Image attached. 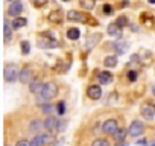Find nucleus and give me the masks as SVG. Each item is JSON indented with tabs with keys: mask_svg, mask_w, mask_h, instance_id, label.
I'll return each mask as SVG.
<instances>
[{
	"mask_svg": "<svg viewBox=\"0 0 155 146\" xmlns=\"http://www.w3.org/2000/svg\"><path fill=\"white\" fill-rule=\"evenodd\" d=\"M40 95H41L40 98H41L43 101H47V102H49L50 99H53V98L58 95V85H56L55 82H46Z\"/></svg>",
	"mask_w": 155,
	"mask_h": 146,
	"instance_id": "1",
	"label": "nucleus"
},
{
	"mask_svg": "<svg viewBox=\"0 0 155 146\" xmlns=\"http://www.w3.org/2000/svg\"><path fill=\"white\" fill-rule=\"evenodd\" d=\"M3 78L6 82H14L17 78H20V70L15 64H6L3 70Z\"/></svg>",
	"mask_w": 155,
	"mask_h": 146,
	"instance_id": "2",
	"label": "nucleus"
},
{
	"mask_svg": "<svg viewBox=\"0 0 155 146\" xmlns=\"http://www.w3.org/2000/svg\"><path fill=\"white\" fill-rule=\"evenodd\" d=\"M67 18L68 20H71V22H90L91 23V26H96L97 23H96V20H93L88 14H85V12H78V11H68L67 12Z\"/></svg>",
	"mask_w": 155,
	"mask_h": 146,
	"instance_id": "3",
	"label": "nucleus"
},
{
	"mask_svg": "<svg viewBox=\"0 0 155 146\" xmlns=\"http://www.w3.org/2000/svg\"><path fill=\"white\" fill-rule=\"evenodd\" d=\"M143 132H144V123L140 120H134L128 128V134L131 137H140Z\"/></svg>",
	"mask_w": 155,
	"mask_h": 146,
	"instance_id": "4",
	"label": "nucleus"
},
{
	"mask_svg": "<svg viewBox=\"0 0 155 146\" xmlns=\"http://www.w3.org/2000/svg\"><path fill=\"white\" fill-rule=\"evenodd\" d=\"M52 135L50 134H40V135H35L32 140H31V146H46L49 143H52Z\"/></svg>",
	"mask_w": 155,
	"mask_h": 146,
	"instance_id": "5",
	"label": "nucleus"
},
{
	"mask_svg": "<svg viewBox=\"0 0 155 146\" xmlns=\"http://www.w3.org/2000/svg\"><path fill=\"white\" fill-rule=\"evenodd\" d=\"M44 128L49 132H56V131H59V120L56 117H53V116H49L44 120Z\"/></svg>",
	"mask_w": 155,
	"mask_h": 146,
	"instance_id": "6",
	"label": "nucleus"
},
{
	"mask_svg": "<svg viewBox=\"0 0 155 146\" xmlns=\"http://www.w3.org/2000/svg\"><path fill=\"white\" fill-rule=\"evenodd\" d=\"M141 116L146 120H152L155 117V105L153 104H143L141 105Z\"/></svg>",
	"mask_w": 155,
	"mask_h": 146,
	"instance_id": "7",
	"label": "nucleus"
},
{
	"mask_svg": "<svg viewBox=\"0 0 155 146\" xmlns=\"http://www.w3.org/2000/svg\"><path fill=\"white\" fill-rule=\"evenodd\" d=\"M102 129H104L105 134H116V131L119 129V128H117V120H114V119L105 120L104 125H102Z\"/></svg>",
	"mask_w": 155,
	"mask_h": 146,
	"instance_id": "8",
	"label": "nucleus"
},
{
	"mask_svg": "<svg viewBox=\"0 0 155 146\" xmlns=\"http://www.w3.org/2000/svg\"><path fill=\"white\" fill-rule=\"evenodd\" d=\"M87 95H88V98L93 99V101L101 99V98H102V88H101V85H90L88 90H87Z\"/></svg>",
	"mask_w": 155,
	"mask_h": 146,
	"instance_id": "9",
	"label": "nucleus"
},
{
	"mask_svg": "<svg viewBox=\"0 0 155 146\" xmlns=\"http://www.w3.org/2000/svg\"><path fill=\"white\" fill-rule=\"evenodd\" d=\"M23 84H31L32 81H34V73H32V70L31 68H23L21 71H20V78H18Z\"/></svg>",
	"mask_w": 155,
	"mask_h": 146,
	"instance_id": "10",
	"label": "nucleus"
},
{
	"mask_svg": "<svg viewBox=\"0 0 155 146\" xmlns=\"http://www.w3.org/2000/svg\"><path fill=\"white\" fill-rule=\"evenodd\" d=\"M23 11V5H21V2H18V0H15V2H12L11 3V6H9V15H12V17H18L20 15V12Z\"/></svg>",
	"mask_w": 155,
	"mask_h": 146,
	"instance_id": "11",
	"label": "nucleus"
},
{
	"mask_svg": "<svg viewBox=\"0 0 155 146\" xmlns=\"http://www.w3.org/2000/svg\"><path fill=\"white\" fill-rule=\"evenodd\" d=\"M107 32L111 37H122V28L117 23H110L108 28H107Z\"/></svg>",
	"mask_w": 155,
	"mask_h": 146,
	"instance_id": "12",
	"label": "nucleus"
},
{
	"mask_svg": "<svg viewBox=\"0 0 155 146\" xmlns=\"http://www.w3.org/2000/svg\"><path fill=\"white\" fill-rule=\"evenodd\" d=\"M43 87H44V84H43L40 79H34V81L31 82V85H29V90H31V93L37 95V93H41Z\"/></svg>",
	"mask_w": 155,
	"mask_h": 146,
	"instance_id": "13",
	"label": "nucleus"
},
{
	"mask_svg": "<svg viewBox=\"0 0 155 146\" xmlns=\"http://www.w3.org/2000/svg\"><path fill=\"white\" fill-rule=\"evenodd\" d=\"M49 22L53 23V25H58L62 22V12L61 11H52L49 14Z\"/></svg>",
	"mask_w": 155,
	"mask_h": 146,
	"instance_id": "14",
	"label": "nucleus"
},
{
	"mask_svg": "<svg viewBox=\"0 0 155 146\" xmlns=\"http://www.w3.org/2000/svg\"><path fill=\"white\" fill-rule=\"evenodd\" d=\"M114 47H116V53L123 55V53L126 52V49H128V43L123 41V40H119V41L114 43Z\"/></svg>",
	"mask_w": 155,
	"mask_h": 146,
	"instance_id": "15",
	"label": "nucleus"
},
{
	"mask_svg": "<svg viewBox=\"0 0 155 146\" xmlns=\"http://www.w3.org/2000/svg\"><path fill=\"white\" fill-rule=\"evenodd\" d=\"M113 81V75L108 71H99V82L101 84H110Z\"/></svg>",
	"mask_w": 155,
	"mask_h": 146,
	"instance_id": "16",
	"label": "nucleus"
},
{
	"mask_svg": "<svg viewBox=\"0 0 155 146\" xmlns=\"http://www.w3.org/2000/svg\"><path fill=\"white\" fill-rule=\"evenodd\" d=\"M126 134H128V131H125L123 128H119V129L116 131V134H113V137H114V140H116L117 143H122V141L125 140Z\"/></svg>",
	"mask_w": 155,
	"mask_h": 146,
	"instance_id": "17",
	"label": "nucleus"
},
{
	"mask_svg": "<svg viewBox=\"0 0 155 146\" xmlns=\"http://www.w3.org/2000/svg\"><path fill=\"white\" fill-rule=\"evenodd\" d=\"M79 5L85 9V11H91L96 5V0H79Z\"/></svg>",
	"mask_w": 155,
	"mask_h": 146,
	"instance_id": "18",
	"label": "nucleus"
},
{
	"mask_svg": "<svg viewBox=\"0 0 155 146\" xmlns=\"http://www.w3.org/2000/svg\"><path fill=\"white\" fill-rule=\"evenodd\" d=\"M67 37H68V40H78V38L81 37V32H79V29H78V28H70L67 31Z\"/></svg>",
	"mask_w": 155,
	"mask_h": 146,
	"instance_id": "19",
	"label": "nucleus"
},
{
	"mask_svg": "<svg viewBox=\"0 0 155 146\" xmlns=\"http://www.w3.org/2000/svg\"><path fill=\"white\" fill-rule=\"evenodd\" d=\"M3 35H5V43H8L12 38V29L8 25V22H5V25H3Z\"/></svg>",
	"mask_w": 155,
	"mask_h": 146,
	"instance_id": "20",
	"label": "nucleus"
},
{
	"mask_svg": "<svg viewBox=\"0 0 155 146\" xmlns=\"http://www.w3.org/2000/svg\"><path fill=\"white\" fill-rule=\"evenodd\" d=\"M26 18H23V17H17L14 22H12V28L14 29H20V28H23V26H26Z\"/></svg>",
	"mask_w": 155,
	"mask_h": 146,
	"instance_id": "21",
	"label": "nucleus"
},
{
	"mask_svg": "<svg viewBox=\"0 0 155 146\" xmlns=\"http://www.w3.org/2000/svg\"><path fill=\"white\" fill-rule=\"evenodd\" d=\"M104 64H105V67L113 68V67H116V65H117V58H116V56H107V58H105V61H104Z\"/></svg>",
	"mask_w": 155,
	"mask_h": 146,
	"instance_id": "22",
	"label": "nucleus"
},
{
	"mask_svg": "<svg viewBox=\"0 0 155 146\" xmlns=\"http://www.w3.org/2000/svg\"><path fill=\"white\" fill-rule=\"evenodd\" d=\"M43 126H44V123H41L40 120H32L31 122V129L32 131H40Z\"/></svg>",
	"mask_w": 155,
	"mask_h": 146,
	"instance_id": "23",
	"label": "nucleus"
},
{
	"mask_svg": "<svg viewBox=\"0 0 155 146\" xmlns=\"http://www.w3.org/2000/svg\"><path fill=\"white\" fill-rule=\"evenodd\" d=\"M91 146H110V141L105 140V138H96V140L91 143Z\"/></svg>",
	"mask_w": 155,
	"mask_h": 146,
	"instance_id": "24",
	"label": "nucleus"
},
{
	"mask_svg": "<svg viewBox=\"0 0 155 146\" xmlns=\"http://www.w3.org/2000/svg\"><path fill=\"white\" fill-rule=\"evenodd\" d=\"M29 50H31V44H29V41H23V43H21V52H23L25 55H28Z\"/></svg>",
	"mask_w": 155,
	"mask_h": 146,
	"instance_id": "25",
	"label": "nucleus"
},
{
	"mask_svg": "<svg viewBox=\"0 0 155 146\" xmlns=\"http://www.w3.org/2000/svg\"><path fill=\"white\" fill-rule=\"evenodd\" d=\"M32 3H34V6L41 8V6H44V5L47 3V0H32Z\"/></svg>",
	"mask_w": 155,
	"mask_h": 146,
	"instance_id": "26",
	"label": "nucleus"
},
{
	"mask_svg": "<svg viewBox=\"0 0 155 146\" xmlns=\"http://www.w3.org/2000/svg\"><path fill=\"white\" fill-rule=\"evenodd\" d=\"M104 14H107V15H111L113 14V6L111 5H104Z\"/></svg>",
	"mask_w": 155,
	"mask_h": 146,
	"instance_id": "27",
	"label": "nucleus"
},
{
	"mask_svg": "<svg viewBox=\"0 0 155 146\" xmlns=\"http://www.w3.org/2000/svg\"><path fill=\"white\" fill-rule=\"evenodd\" d=\"M56 108H58L56 111H58L59 114H64V113H65V104H64V102H59Z\"/></svg>",
	"mask_w": 155,
	"mask_h": 146,
	"instance_id": "28",
	"label": "nucleus"
},
{
	"mask_svg": "<svg viewBox=\"0 0 155 146\" xmlns=\"http://www.w3.org/2000/svg\"><path fill=\"white\" fill-rule=\"evenodd\" d=\"M128 79H129V81H135V79H137V71H134V70L128 71Z\"/></svg>",
	"mask_w": 155,
	"mask_h": 146,
	"instance_id": "29",
	"label": "nucleus"
},
{
	"mask_svg": "<svg viewBox=\"0 0 155 146\" xmlns=\"http://www.w3.org/2000/svg\"><path fill=\"white\" fill-rule=\"evenodd\" d=\"M120 28H123V26H126V17H119L117 18V22H116Z\"/></svg>",
	"mask_w": 155,
	"mask_h": 146,
	"instance_id": "30",
	"label": "nucleus"
},
{
	"mask_svg": "<svg viewBox=\"0 0 155 146\" xmlns=\"http://www.w3.org/2000/svg\"><path fill=\"white\" fill-rule=\"evenodd\" d=\"M52 110H53V107H52L50 104H46V105H43V110H41V111H43V113H46V114H49Z\"/></svg>",
	"mask_w": 155,
	"mask_h": 146,
	"instance_id": "31",
	"label": "nucleus"
},
{
	"mask_svg": "<svg viewBox=\"0 0 155 146\" xmlns=\"http://www.w3.org/2000/svg\"><path fill=\"white\" fill-rule=\"evenodd\" d=\"M15 146H31V141H28V140H18Z\"/></svg>",
	"mask_w": 155,
	"mask_h": 146,
	"instance_id": "32",
	"label": "nucleus"
},
{
	"mask_svg": "<svg viewBox=\"0 0 155 146\" xmlns=\"http://www.w3.org/2000/svg\"><path fill=\"white\" fill-rule=\"evenodd\" d=\"M116 146H128V144H126V143H125V141H122V143H117V144H116Z\"/></svg>",
	"mask_w": 155,
	"mask_h": 146,
	"instance_id": "33",
	"label": "nucleus"
},
{
	"mask_svg": "<svg viewBox=\"0 0 155 146\" xmlns=\"http://www.w3.org/2000/svg\"><path fill=\"white\" fill-rule=\"evenodd\" d=\"M152 95H153V96H155V85H153V87H152Z\"/></svg>",
	"mask_w": 155,
	"mask_h": 146,
	"instance_id": "34",
	"label": "nucleus"
},
{
	"mask_svg": "<svg viewBox=\"0 0 155 146\" xmlns=\"http://www.w3.org/2000/svg\"><path fill=\"white\" fill-rule=\"evenodd\" d=\"M149 146H155V141H150V143H149Z\"/></svg>",
	"mask_w": 155,
	"mask_h": 146,
	"instance_id": "35",
	"label": "nucleus"
},
{
	"mask_svg": "<svg viewBox=\"0 0 155 146\" xmlns=\"http://www.w3.org/2000/svg\"><path fill=\"white\" fill-rule=\"evenodd\" d=\"M149 3H152V5H155V0H149Z\"/></svg>",
	"mask_w": 155,
	"mask_h": 146,
	"instance_id": "36",
	"label": "nucleus"
},
{
	"mask_svg": "<svg viewBox=\"0 0 155 146\" xmlns=\"http://www.w3.org/2000/svg\"><path fill=\"white\" fill-rule=\"evenodd\" d=\"M9 2H12V0H9Z\"/></svg>",
	"mask_w": 155,
	"mask_h": 146,
	"instance_id": "37",
	"label": "nucleus"
}]
</instances>
